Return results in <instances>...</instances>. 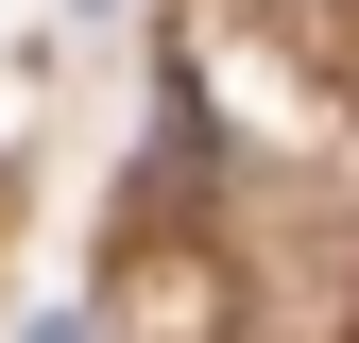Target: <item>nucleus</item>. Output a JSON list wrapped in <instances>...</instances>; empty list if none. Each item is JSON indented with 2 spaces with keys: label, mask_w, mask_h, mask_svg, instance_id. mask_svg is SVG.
I'll return each mask as SVG.
<instances>
[{
  "label": "nucleus",
  "mask_w": 359,
  "mask_h": 343,
  "mask_svg": "<svg viewBox=\"0 0 359 343\" xmlns=\"http://www.w3.org/2000/svg\"><path fill=\"white\" fill-rule=\"evenodd\" d=\"M34 343H86V326H34Z\"/></svg>",
  "instance_id": "nucleus-1"
}]
</instances>
